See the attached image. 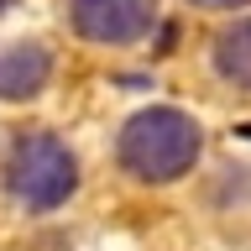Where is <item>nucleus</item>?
I'll list each match as a JSON object with an SVG mask.
<instances>
[{
  "instance_id": "f03ea898",
  "label": "nucleus",
  "mask_w": 251,
  "mask_h": 251,
  "mask_svg": "<svg viewBox=\"0 0 251 251\" xmlns=\"http://www.w3.org/2000/svg\"><path fill=\"white\" fill-rule=\"evenodd\" d=\"M5 188H11L16 204L47 215V209H58L78 188V162H74V152H68L58 136L31 131V136H21L11 147V157H5Z\"/></svg>"
},
{
  "instance_id": "0eeeda50",
  "label": "nucleus",
  "mask_w": 251,
  "mask_h": 251,
  "mask_svg": "<svg viewBox=\"0 0 251 251\" xmlns=\"http://www.w3.org/2000/svg\"><path fill=\"white\" fill-rule=\"evenodd\" d=\"M11 5H16V0H0V11H11Z\"/></svg>"
},
{
  "instance_id": "f257e3e1",
  "label": "nucleus",
  "mask_w": 251,
  "mask_h": 251,
  "mask_svg": "<svg viewBox=\"0 0 251 251\" xmlns=\"http://www.w3.org/2000/svg\"><path fill=\"white\" fill-rule=\"evenodd\" d=\"M199 147H204V131L194 115H183L173 105H152L126 121L121 141H115V157L141 183H173L199 162Z\"/></svg>"
},
{
  "instance_id": "423d86ee",
  "label": "nucleus",
  "mask_w": 251,
  "mask_h": 251,
  "mask_svg": "<svg viewBox=\"0 0 251 251\" xmlns=\"http://www.w3.org/2000/svg\"><path fill=\"white\" fill-rule=\"evenodd\" d=\"M188 5H199V11H235V5H251V0H188Z\"/></svg>"
},
{
  "instance_id": "39448f33",
  "label": "nucleus",
  "mask_w": 251,
  "mask_h": 251,
  "mask_svg": "<svg viewBox=\"0 0 251 251\" xmlns=\"http://www.w3.org/2000/svg\"><path fill=\"white\" fill-rule=\"evenodd\" d=\"M215 74L235 89H251V16L215 37Z\"/></svg>"
},
{
  "instance_id": "20e7f679",
  "label": "nucleus",
  "mask_w": 251,
  "mask_h": 251,
  "mask_svg": "<svg viewBox=\"0 0 251 251\" xmlns=\"http://www.w3.org/2000/svg\"><path fill=\"white\" fill-rule=\"evenodd\" d=\"M52 58L42 42H5L0 47V100H37L47 89Z\"/></svg>"
},
{
  "instance_id": "7ed1b4c3",
  "label": "nucleus",
  "mask_w": 251,
  "mask_h": 251,
  "mask_svg": "<svg viewBox=\"0 0 251 251\" xmlns=\"http://www.w3.org/2000/svg\"><path fill=\"white\" fill-rule=\"evenodd\" d=\"M157 21V0H74V31L100 47H126L147 37Z\"/></svg>"
}]
</instances>
